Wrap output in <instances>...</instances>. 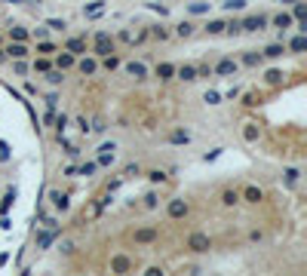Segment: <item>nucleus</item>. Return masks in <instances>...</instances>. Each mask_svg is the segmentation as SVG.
Here are the masks:
<instances>
[{"label":"nucleus","instance_id":"58836bf2","mask_svg":"<svg viewBox=\"0 0 307 276\" xmlns=\"http://www.w3.org/2000/svg\"><path fill=\"white\" fill-rule=\"evenodd\" d=\"M224 31H227L230 37H237V34H243V25L237 22V18H233V22H230V25H224Z\"/></svg>","mask_w":307,"mask_h":276},{"label":"nucleus","instance_id":"c85d7f7f","mask_svg":"<svg viewBox=\"0 0 307 276\" xmlns=\"http://www.w3.org/2000/svg\"><path fill=\"white\" fill-rule=\"evenodd\" d=\"M304 15H307V6L301 3V0H295V9H292V18H295V22H304Z\"/></svg>","mask_w":307,"mask_h":276},{"label":"nucleus","instance_id":"a19ab883","mask_svg":"<svg viewBox=\"0 0 307 276\" xmlns=\"http://www.w3.org/2000/svg\"><path fill=\"white\" fill-rule=\"evenodd\" d=\"M12 202H15V187H9V190H6V196H3V206H0V209H9Z\"/></svg>","mask_w":307,"mask_h":276},{"label":"nucleus","instance_id":"09e8293b","mask_svg":"<svg viewBox=\"0 0 307 276\" xmlns=\"http://www.w3.org/2000/svg\"><path fill=\"white\" fill-rule=\"evenodd\" d=\"M144 206L154 209V206H157V193H148V196H144Z\"/></svg>","mask_w":307,"mask_h":276},{"label":"nucleus","instance_id":"ea45409f","mask_svg":"<svg viewBox=\"0 0 307 276\" xmlns=\"http://www.w3.org/2000/svg\"><path fill=\"white\" fill-rule=\"evenodd\" d=\"M148 178H151L154 184H163V181H166V172H160V169H154V172H148Z\"/></svg>","mask_w":307,"mask_h":276},{"label":"nucleus","instance_id":"20e7f679","mask_svg":"<svg viewBox=\"0 0 307 276\" xmlns=\"http://www.w3.org/2000/svg\"><path fill=\"white\" fill-rule=\"evenodd\" d=\"M240 25H243V31H264L267 28V15H249Z\"/></svg>","mask_w":307,"mask_h":276},{"label":"nucleus","instance_id":"f03ea898","mask_svg":"<svg viewBox=\"0 0 307 276\" xmlns=\"http://www.w3.org/2000/svg\"><path fill=\"white\" fill-rule=\"evenodd\" d=\"M188 249H191V252H197V255H203V252H209V249H212V239H209L206 233L197 230V233H191V236H188Z\"/></svg>","mask_w":307,"mask_h":276},{"label":"nucleus","instance_id":"7c9ffc66","mask_svg":"<svg viewBox=\"0 0 307 276\" xmlns=\"http://www.w3.org/2000/svg\"><path fill=\"white\" fill-rule=\"evenodd\" d=\"M243 65H249V68L261 65V55H258V52H246V55H243Z\"/></svg>","mask_w":307,"mask_h":276},{"label":"nucleus","instance_id":"f704fd0d","mask_svg":"<svg viewBox=\"0 0 307 276\" xmlns=\"http://www.w3.org/2000/svg\"><path fill=\"white\" fill-rule=\"evenodd\" d=\"M221 6H224V9H230V12H233V9H246V0H224Z\"/></svg>","mask_w":307,"mask_h":276},{"label":"nucleus","instance_id":"8fccbe9b","mask_svg":"<svg viewBox=\"0 0 307 276\" xmlns=\"http://www.w3.org/2000/svg\"><path fill=\"white\" fill-rule=\"evenodd\" d=\"M243 104H246V107H255L258 101H255V95H252V92H246V98H243Z\"/></svg>","mask_w":307,"mask_h":276},{"label":"nucleus","instance_id":"bb28decb","mask_svg":"<svg viewBox=\"0 0 307 276\" xmlns=\"http://www.w3.org/2000/svg\"><path fill=\"white\" fill-rule=\"evenodd\" d=\"M243 138H246V141H258V126H255V123H246Z\"/></svg>","mask_w":307,"mask_h":276},{"label":"nucleus","instance_id":"ddd939ff","mask_svg":"<svg viewBox=\"0 0 307 276\" xmlns=\"http://www.w3.org/2000/svg\"><path fill=\"white\" fill-rule=\"evenodd\" d=\"M157 239V230L154 227H141V230H135V243H154Z\"/></svg>","mask_w":307,"mask_h":276},{"label":"nucleus","instance_id":"c756f323","mask_svg":"<svg viewBox=\"0 0 307 276\" xmlns=\"http://www.w3.org/2000/svg\"><path fill=\"white\" fill-rule=\"evenodd\" d=\"M9 37H12V40H19V43H25V40H28V31H25L22 25H15V28L9 31Z\"/></svg>","mask_w":307,"mask_h":276},{"label":"nucleus","instance_id":"2f4dec72","mask_svg":"<svg viewBox=\"0 0 307 276\" xmlns=\"http://www.w3.org/2000/svg\"><path fill=\"white\" fill-rule=\"evenodd\" d=\"M37 52H40V55H52V52H56V43L40 40V43H37Z\"/></svg>","mask_w":307,"mask_h":276},{"label":"nucleus","instance_id":"c03bdc74","mask_svg":"<svg viewBox=\"0 0 307 276\" xmlns=\"http://www.w3.org/2000/svg\"><path fill=\"white\" fill-rule=\"evenodd\" d=\"M132 175H138V166H135V163H129V166L123 169V178H132Z\"/></svg>","mask_w":307,"mask_h":276},{"label":"nucleus","instance_id":"4be33fe9","mask_svg":"<svg viewBox=\"0 0 307 276\" xmlns=\"http://www.w3.org/2000/svg\"><path fill=\"white\" fill-rule=\"evenodd\" d=\"M243 199H246V202H261V199H264V193H261V187H246Z\"/></svg>","mask_w":307,"mask_h":276},{"label":"nucleus","instance_id":"1a4fd4ad","mask_svg":"<svg viewBox=\"0 0 307 276\" xmlns=\"http://www.w3.org/2000/svg\"><path fill=\"white\" fill-rule=\"evenodd\" d=\"M56 236H59V224H56V227H49L46 233H40V236H37V249H49Z\"/></svg>","mask_w":307,"mask_h":276},{"label":"nucleus","instance_id":"412c9836","mask_svg":"<svg viewBox=\"0 0 307 276\" xmlns=\"http://www.w3.org/2000/svg\"><path fill=\"white\" fill-rule=\"evenodd\" d=\"M292 22H295V18H292V15H289V12H280V15L274 18V25H277L280 31H286V28H292Z\"/></svg>","mask_w":307,"mask_h":276},{"label":"nucleus","instance_id":"c9c22d12","mask_svg":"<svg viewBox=\"0 0 307 276\" xmlns=\"http://www.w3.org/2000/svg\"><path fill=\"white\" fill-rule=\"evenodd\" d=\"M175 34H178V37H191V34H194V25H191V22H182V25L175 28Z\"/></svg>","mask_w":307,"mask_h":276},{"label":"nucleus","instance_id":"5701e85b","mask_svg":"<svg viewBox=\"0 0 307 276\" xmlns=\"http://www.w3.org/2000/svg\"><path fill=\"white\" fill-rule=\"evenodd\" d=\"M46 80H49L52 86H59V83L65 80V71H59V68H49V71H46Z\"/></svg>","mask_w":307,"mask_h":276},{"label":"nucleus","instance_id":"37998d69","mask_svg":"<svg viewBox=\"0 0 307 276\" xmlns=\"http://www.w3.org/2000/svg\"><path fill=\"white\" fill-rule=\"evenodd\" d=\"M191 12L194 15H203V12H209V3H191Z\"/></svg>","mask_w":307,"mask_h":276},{"label":"nucleus","instance_id":"473e14b6","mask_svg":"<svg viewBox=\"0 0 307 276\" xmlns=\"http://www.w3.org/2000/svg\"><path fill=\"white\" fill-rule=\"evenodd\" d=\"M206 34H224V22H218V18L209 22V25H206Z\"/></svg>","mask_w":307,"mask_h":276},{"label":"nucleus","instance_id":"5fc2aeb1","mask_svg":"<svg viewBox=\"0 0 307 276\" xmlns=\"http://www.w3.org/2000/svg\"><path fill=\"white\" fill-rule=\"evenodd\" d=\"M6 157H9V147H6L3 141H0V160H6Z\"/></svg>","mask_w":307,"mask_h":276},{"label":"nucleus","instance_id":"7ed1b4c3","mask_svg":"<svg viewBox=\"0 0 307 276\" xmlns=\"http://www.w3.org/2000/svg\"><path fill=\"white\" fill-rule=\"evenodd\" d=\"M166 212H169V218H185L188 215V202L182 199V196H175V199H169V206H166Z\"/></svg>","mask_w":307,"mask_h":276},{"label":"nucleus","instance_id":"603ef678","mask_svg":"<svg viewBox=\"0 0 307 276\" xmlns=\"http://www.w3.org/2000/svg\"><path fill=\"white\" fill-rule=\"evenodd\" d=\"M46 34H49V28H46V25H43V28H37V31H34V37H37V40H43Z\"/></svg>","mask_w":307,"mask_h":276},{"label":"nucleus","instance_id":"6e6d98bb","mask_svg":"<svg viewBox=\"0 0 307 276\" xmlns=\"http://www.w3.org/2000/svg\"><path fill=\"white\" fill-rule=\"evenodd\" d=\"M160 273H163L160 267H148V270H144V276H160Z\"/></svg>","mask_w":307,"mask_h":276},{"label":"nucleus","instance_id":"0eeeda50","mask_svg":"<svg viewBox=\"0 0 307 276\" xmlns=\"http://www.w3.org/2000/svg\"><path fill=\"white\" fill-rule=\"evenodd\" d=\"M129 267H132V261L126 255H117V258H111V270L114 273H129Z\"/></svg>","mask_w":307,"mask_h":276},{"label":"nucleus","instance_id":"39448f33","mask_svg":"<svg viewBox=\"0 0 307 276\" xmlns=\"http://www.w3.org/2000/svg\"><path fill=\"white\" fill-rule=\"evenodd\" d=\"M49 199H52V209H59V212H68V209H71V199H68V193H62V190H49Z\"/></svg>","mask_w":307,"mask_h":276},{"label":"nucleus","instance_id":"4468645a","mask_svg":"<svg viewBox=\"0 0 307 276\" xmlns=\"http://www.w3.org/2000/svg\"><path fill=\"white\" fill-rule=\"evenodd\" d=\"M65 49H68V52H74V55H83V52H86V43L80 40V37H71V40L65 43Z\"/></svg>","mask_w":307,"mask_h":276},{"label":"nucleus","instance_id":"9b49d317","mask_svg":"<svg viewBox=\"0 0 307 276\" xmlns=\"http://www.w3.org/2000/svg\"><path fill=\"white\" fill-rule=\"evenodd\" d=\"M175 74H178V80H185V83H194V80H197V68H194V65L175 68Z\"/></svg>","mask_w":307,"mask_h":276},{"label":"nucleus","instance_id":"6e6552de","mask_svg":"<svg viewBox=\"0 0 307 276\" xmlns=\"http://www.w3.org/2000/svg\"><path fill=\"white\" fill-rule=\"evenodd\" d=\"M215 74H221V77H230V74H237V62L233 59H221L215 65Z\"/></svg>","mask_w":307,"mask_h":276},{"label":"nucleus","instance_id":"b1692460","mask_svg":"<svg viewBox=\"0 0 307 276\" xmlns=\"http://www.w3.org/2000/svg\"><path fill=\"white\" fill-rule=\"evenodd\" d=\"M96 169H99V163H96V160H89V163H83L80 169H77V175H86V178H93V175H96Z\"/></svg>","mask_w":307,"mask_h":276},{"label":"nucleus","instance_id":"393cba45","mask_svg":"<svg viewBox=\"0 0 307 276\" xmlns=\"http://www.w3.org/2000/svg\"><path fill=\"white\" fill-rule=\"evenodd\" d=\"M77 68H80V71H83V74H89V77H93V74H96V71H99V65H96V59H83V62H80V65H77Z\"/></svg>","mask_w":307,"mask_h":276},{"label":"nucleus","instance_id":"f3484780","mask_svg":"<svg viewBox=\"0 0 307 276\" xmlns=\"http://www.w3.org/2000/svg\"><path fill=\"white\" fill-rule=\"evenodd\" d=\"M283 52H286L283 43H270V46H264V59H280Z\"/></svg>","mask_w":307,"mask_h":276},{"label":"nucleus","instance_id":"e433bc0d","mask_svg":"<svg viewBox=\"0 0 307 276\" xmlns=\"http://www.w3.org/2000/svg\"><path fill=\"white\" fill-rule=\"evenodd\" d=\"M104 68H107V71H117V68H120V59H117L114 52H111V55H104Z\"/></svg>","mask_w":307,"mask_h":276},{"label":"nucleus","instance_id":"cd10ccee","mask_svg":"<svg viewBox=\"0 0 307 276\" xmlns=\"http://www.w3.org/2000/svg\"><path fill=\"white\" fill-rule=\"evenodd\" d=\"M221 202H224V206H237L240 193H237V190H224V193H221Z\"/></svg>","mask_w":307,"mask_h":276},{"label":"nucleus","instance_id":"13d9d810","mask_svg":"<svg viewBox=\"0 0 307 276\" xmlns=\"http://www.w3.org/2000/svg\"><path fill=\"white\" fill-rule=\"evenodd\" d=\"M280 3H295V0H280Z\"/></svg>","mask_w":307,"mask_h":276},{"label":"nucleus","instance_id":"79ce46f5","mask_svg":"<svg viewBox=\"0 0 307 276\" xmlns=\"http://www.w3.org/2000/svg\"><path fill=\"white\" fill-rule=\"evenodd\" d=\"M52 65H49V59H37V62H34V71H40V74H46Z\"/></svg>","mask_w":307,"mask_h":276},{"label":"nucleus","instance_id":"aec40b11","mask_svg":"<svg viewBox=\"0 0 307 276\" xmlns=\"http://www.w3.org/2000/svg\"><path fill=\"white\" fill-rule=\"evenodd\" d=\"M283 175H286V184H289V187H295V184H298V178H301V169H295V166H289V169H286Z\"/></svg>","mask_w":307,"mask_h":276},{"label":"nucleus","instance_id":"4c0bfd02","mask_svg":"<svg viewBox=\"0 0 307 276\" xmlns=\"http://www.w3.org/2000/svg\"><path fill=\"white\" fill-rule=\"evenodd\" d=\"M203 98H206V104H221V92H215V89H209V92H206Z\"/></svg>","mask_w":307,"mask_h":276},{"label":"nucleus","instance_id":"a18cd8bd","mask_svg":"<svg viewBox=\"0 0 307 276\" xmlns=\"http://www.w3.org/2000/svg\"><path fill=\"white\" fill-rule=\"evenodd\" d=\"M151 34H154V37H160V40H166V37H169V31H166V28H160V25H157V28H151Z\"/></svg>","mask_w":307,"mask_h":276},{"label":"nucleus","instance_id":"4d7b16f0","mask_svg":"<svg viewBox=\"0 0 307 276\" xmlns=\"http://www.w3.org/2000/svg\"><path fill=\"white\" fill-rule=\"evenodd\" d=\"M3 62H6V52H3V49H0V65H3Z\"/></svg>","mask_w":307,"mask_h":276},{"label":"nucleus","instance_id":"f257e3e1","mask_svg":"<svg viewBox=\"0 0 307 276\" xmlns=\"http://www.w3.org/2000/svg\"><path fill=\"white\" fill-rule=\"evenodd\" d=\"M114 52V40H111V34L107 31H99L96 34V46H93V55H99V59H104V55H111Z\"/></svg>","mask_w":307,"mask_h":276},{"label":"nucleus","instance_id":"f8f14e48","mask_svg":"<svg viewBox=\"0 0 307 276\" xmlns=\"http://www.w3.org/2000/svg\"><path fill=\"white\" fill-rule=\"evenodd\" d=\"M6 55H9V59H15V62H19V59H25V55H28V46H25V43H19V40H15V43H9Z\"/></svg>","mask_w":307,"mask_h":276},{"label":"nucleus","instance_id":"3c124183","mask_svg":"<svg viewBox=\"0 0 307 276\" xmlns=\"http://www.w3.org/2000/svg\"><path fill=\"white\" fill-rule=\"evenodd\" d=\"M148 9H154V12H160V15H166V12H169L166 6H160V3H148Z\"/></svg>","mask_w":307,"mask_h":276},{"label":"nucleus","instance_id":"864d4df0","mask_svg":"<svg viewBox=\"0 0 307 276\" xmlns=\"http://www.w3.org/2000/svg\"><path fill=\"white\" fill-rule=\"evenodd\" d=\"M77 126H80V132H89V123H86V117H77Z\"/></svg>","mask_w":307,"mask_h":276},{"label":"nucleus","instance_id":"72a5a7b5","mask_svg":"<svg viewBox=\"0 0 307 276\" xmlns=\"http://www.w3.org/2000/svg\"><path fill=\"white\" fill-rule=\"evenodd\" d=\"M46 28H49V31H62V28H68V25H65V18H46Z\"/></svg>","mask_w":307,"mask_h":276},{"label":"nucleus","instance_id":"a211bd4d","mask_svg":"<svg viewBox=\"0 0 307 276\" xmlns=\"http://www.w3.org/2000/svg\"><path fill=\"white\" fill-rule=\"evenodd\" d=\"M188 141H191V132H185V129H175L169 135V144H188Z\"/></svg>","mask_w":307,"mask_h":276},{"label":"nucleus","instance_id":"dca6fc26","mask_svg":"<svg viewBox=\"0 0 307 276\" xmlns=\"http://www.w3.org/2000/svg\"><path fill=\"white\" fill-rule=\"evenodd\" d=\"M157 77H160V80H172V77H175V65H169V62L157 65Z\"/></svg>","mask_w":307,"mask_h":276},{"label":"nucleus","instance_id":"423d86ee","mask_svg":"<svg viewBox=\"0 0 307 276\" xmlns=\"http://www.w3.org/2000/svg\"><path fill=\"white\" fill-rule=\"evenodd\" d=\"M74 65H77V55H74V52H68V49L56 59V68H59V71H68V68H74Z\"/></svg>","mask_w":307,"mask_h":276},{"label":"nucleus","instance_id":"a878e982","mask_svg":"<svg viewBox=\"0 0 307 276\" xmlns=\"http://www.w3.org/2000/svg\"><path fill=\"white\" fill-rule=\"evenodd\" d=\"M264 80H267L270 86H277V83H283V71H277V68H270V71L264 74Z\"/></svg>","mask_w":307,"mask_h":276},{"label":"nucleus","instance_id":"bf43d9fd","mask_svg":"<svg viewBox=\"0 0 307 276\" xmlns=\"http://www.w3.org/2000/svg\"><path fill=\"white\" fill-rule=\"evenodd\" d=\"M12 3H25V0H12Z\"/></svg>","mask_w":307,"mask_h":276},{"label":"nucleus","instance_id":"6ab92c4d","mask_svg":"<svg viewBox=\"0 0 307 276\" xmlns=\"http://www.w3.org/2000/svg\"><path fill=\"white\" fill-rule=\"evenodd\" d=\"M289 49H292V52H304V49H307V37H304V34L292 37V40H289Z\"/></svg>","mask_w":307,"mask_h":276},{"label":"nucleus","instance_id":"49530a36","mask_svg":"<svg viewBox=\"0 0 307 276\" xmlns=\"http://www.w3.org/2000/svg\"><path fill=\"white\" fill-rule=\"evenodd\" d=\"M68 123H71V120H68L65 114H62V117H56V126H59V132H65V129H68Z\"/></svg>","mask_w":307,"mask_h":276},{"label":"nucleus","instance_id":"de8ad7c7","mask_svg":"<svg viewBox=\"0 0 307 276\" xmlns=\"http://www.w3.org/2000/svg\"><path fill=\"white\" fill-rule=\"evenodd\" d=\"M209 74H212L209 65H200V68H197V77H209Z\"/></svg>","mask_w":307,"mask_h":276},{"label":"nucleus","instance_id":"2eb2a0df","mask_svg":"<svg viewBox=\"0 0 307 276\" xmlns=\"http://www.w3.org/2000/svg\"><path fill=\"white\" fill-rule=\"evenodd\" d=\"M102 12H104V0H96V3H89V6L83 9V15H86V18H99Z\"/></svg>","mask_w":307,"mask_h":276},{"label":"nucleus","instance_id":"9d476101","mask_svg":"<svg viewBox=\"0 0 307 276\" xmlns=\"http://www.w3.org/2000/svg\"><path fill=\"white\" fill-rule=\"evenodd\" d=\"M126 74L135 77V80H144V77H148V68H144L141 62H129V65H126Z\"/></svg>","mask_w":307,"mask_h":276}]
</instances>
